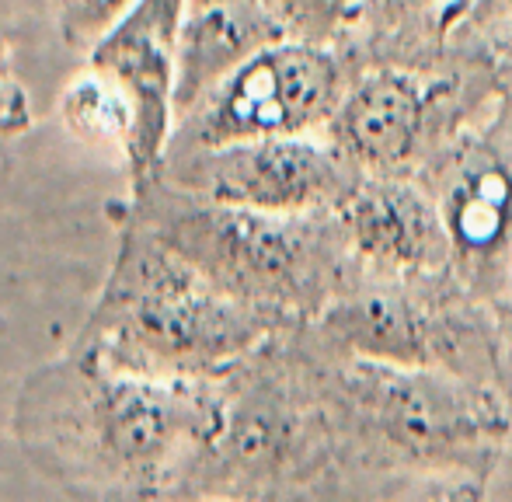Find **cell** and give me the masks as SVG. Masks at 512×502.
Listing matches in <instances>:
<instances>
[{"mask_svg": "<svg viewBox=\"0 0 512 502\" xmlns=\"http://www.w3.org/2000/svg\"><path fill=\"white\" fill-rule=\"evenodd\" d=\"M328 415L338 496H485L512 443V391L349 356L300 328Z\"/></svg>", "mask_w": 512, "mask_h": 502, "instance_id": "6da1fadb", "label": "cell"}, {"mask_svg": "<svg viewBox=\"0 0 512 502\" xmlns=\"http://www.w3.org/2000/svg\"><path fill=\"white\" fill-rule=\"evenodd\" d=\"M213 422V377H143L70 349L14 401L25 457L74 496L175 499Z\"/></svg>", "mask_w": 512, "mask_h": 502, "instance_id": "7a4b0ae2", "label": "cell"}, {"mask_svg": "<svg viewBox=\"0 0 512 502\" xmlns=\"http://www.w3.org/2000/svg\"><path fill=\"white\" fill-rule=\"evenodd\" d=\"M276 332L283 328L223 293L129 213L74 353L143 377H213Z\"/></svg>", "mask_w": 512, "mask_h": 502, "instance_id": "3957f363", "label": "cell"}, {"mask_svg": "<svg viewBox=\"0 0 512 502\" xmlns=\"http://www.w3.org/2000/svg\"><path fill=\"white\" fill-rule=\"evenodd\" d=\"M338 496L335 447L300 328L213 374V422L175 499Z\"/></svg>", "mask_w": 512, "mask_h": 502, "instance_id": "277c9868", "label": "cell"}, {"mask_svg": "<svg viewBox=\"0 0 512 502\" xmlns=\"http://www.w3.org/2000/svg\"><path fill=\"white\" fill-rule=\"evenodd\" d=\"M129 213L206 279L276 328H304L356 272L335 210L269 213L213 203L164 178L133 185Z\"/></svg>", "mask_w": 512, "mask_h": 502, "instance_id": "5b68a950", "label": "cell"}, {"mask_svg": "<svg viewBox=\"0 0 512 502\" xmlns=\"http://www.w3.org/2000/svg\"><path fill=\"white\" fill-rule=\"evenodd\" d=\"M495 102L492 63L474 42L450 39L436 53H366L352 56V77L324 136L359 175L425 178Z\"/></svg>", "mask_w": 512, "mask_h": 502, "instance_id": "8992f818", "label": "cell"}, {"mask_svg": "<svg viewBox=\"0 0 512 502\" xmlns=\"http://www.w3.org/2000/svg\"><path fill=\"white\" fill-rule=\"evenodd\" d=\"M349 356L429 367L512 391V353L502 318L453 269L387 276L356 265L335 300L304 325Z\"/></svg>", "mask_w": 512, "mask_h": 502, "instance_id": "52a82bcc", "label": "cell"}, {"mask_svg": "<svg viewBox=\"0 0 512 502\" xmlns=\"http://www.w3.org/2000/svg\"><path fill=\"white\" fill-rule=\"evenodd\" d=\"M349 77L352 56L345 49L279 39L178 112L168 154L262 136L324 133Z\"/></svg>", "mask_w": 512, "mask_h": 502, "instance_id": "ba28073f", "label": "cell"}, {"mask_svg": "<svg viewBox=\"0 0 512 502\" xmlns=\"http://www.w3.org/2000/svg\"><path fill=\"white\" fill-rule=\"evenodd\" d=\"M450 238V269L499 311L512 269V116L495 109L467 126L422 178Z\"/></svg>", "mask_w": 512, "mask_h": 502, "instance_id": "9c48e42d", "label": "cell"}, {"mask_svg": "<svg viewBox=\"0 0 512 502\" xmlns=\"http://www.w3.org/2000/svg\"><path fill=\"white\" fill-rule=\"evenodd\" d=\"M154 178L213 203L269 213L338 210L359 175L324 133L262 136L168 154Z\"/></svg>", "mask_w": 512, "mask_h": 502, "instance_id": "30bf717a", "label": "cell"}, {"mask_svg": "<svg viewBox=\"0 0 512 502\" xmlns=\"http://www.w3.org/2000/svg\"><path fill=\"white\" fill-rule=\"evenodd\" d=\"M185 0H136L88 49V67L112 77L133 102L136 126L126 161L133 185L161 171L175 133L178 32Z\"/></svg>", "mask_w": 512, "mask_h": 502, "instance_id": "8fae6325", "label": "cell"}, {"mask_svg": "<svg viewBox=\"0 0 512 502\" xmlns=\"http://www.w3.org/2000/svg\"><path fill=\"white\" fill-rule=\"evenodd\" d=\"M335 213L359 269L387 276L450 269V238L422 178L363 175Z\"/></svg>", "mask_w": 512, "mask_h": 502, "instance_id": "7c38bea8", "label": "cell"}, {"mask_svg": "<svg viewBox=\"0 0 512 502\" xmlns=\"http://www.w3.org/2000/svg\"><path fill=\"white\" fill-rule=\"evenodd\" d=\"M290 39L269 0H185L178 32L175 116L258 49Z\"/></svg>", "mask_w": 512, "mask_h": 502, "instance_id": "4fadbf2b", "label": "cell"}, {"mask_svg": "<svg viewBox=\"0 0 512 502\" xmlns=\"http://www.w3.org/2000/svg\"><path fill=\"white\" fill-rule=\"evenodd\" d=\"M471 0H377V14L352 56L366 53H436L450 46Z\"/></svg>", "mask_w": 512, "mask_h": 502, "instance_id": "5bb4252c", "label": "cell"}, {"mask_svg": "<svg viewBox=\"0 0 512 502\" xmlns=\"http://www.w3.org/2000/svg\"><path fill=\"white\" fill-rule=\"evenodd\" d=\"M60 116L70 133L81 136V140L112 143L122 154L129 150L133 126H136L133 102L102 70L88 67L81 77H74L67 84V91L60 98Z\"/></svg>", "mask_w": 512, "mask_h": 502, "instance_id": "9a60e30c", "label": "cell"}, {"mask_svg": "<svg viewBox=\"0 0 512 502\" xmlns=\"http://www.w3.org/2000/svg\"><path fill=\"white\" fill-rule=\"evenodd\" d=\"M290 39L352 49L366 39L377 0H269Z\"/></svg>", "mask_w": 512, "mask_h": 502, "instance_id": "2e32d148", "label": "cell"}, {"mask_svg": "<svg viewBox=\"0 0 512 502\" xmlns=\"http://www.w3.org/2000/svg\"><path fill=\"white\" fill-rule=\"evenodd\" d=\"M56 4H60L63 39L77 49H91L136 0H56Z\"/></svg>", "mask_w": 512, "mask_h": 502, "instance_id": "e0dca14e", "label": "cell"}, {"mask_svg": "<svg viewBox=\"0 0 512 502\" xmlns=\"http://www.w3.org/2000/svg\"><path fill=\"white\" fill-rule=\"evenodd\" d=\"M506 28H512V0H471L450 39L481 42L506 32Z\"/></svg>", "mask_w": 512, "mask_h": 502, "instance_id": "ac0fdd59", "label": "cell"}, {"mask_svg": "<svg viewBox=\"0 0 512 502\" xmlns=\"http://www.w3.org/2000/svg\"><path fill=\"white\" fill-rule=\"evenodd\" d=\"M471 42V39H460ZM488 53V63H492V77H495V95H499V105L512 116V28L492 35V39L474 42Z\"/></svg>", "mask_w": 512, "mask_h": 502, "instance_id": "d6986e66", "label": "cell"}, {"mask_svg": "<svg viewBox=\"0 0 512 502\" xmlns=\"http://www.w3.org/2000/svg\"><path fill=\"white\" fill-rule=\"evenodd\" d=\"M18 126H25V98H21L18 84L4 74V63H0V133Z\"/></svg>", "mask_w": 512, "mask_h": 502, "instance_id": "ffe728a7", "label": "cell"}, {"mask_svg": "<svg viewBox=\"0 0 512 502\" xmlns=\"http://www.w3.org/2000/svg\"><path fill=\"white\" fill-rule=\"evenodd\" d=\"M499 318H502V328H506L509 353H512V269H509V283H506V293H502V304H499Z\"/></svg>", "mask_w": 512, "mask_h": 502, "instance_id": "44dd1931", "label": "cell"}]
</instances>
